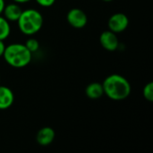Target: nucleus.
<instances>
[{"label": "nucleus", "instance_id": "f257e3e1", "mask_svg": "<svg viewBox=\"0 0 153 153\" xmlns=\"http://www.w3.org/2000/svg\"><path fill=\"white\" fill-rule=\"evenodd\" d=\"M104 94L112 100H123L131 93V84L124 76L113 74L108 75L102 83Z\"/></svg>", "mask_w": 153, "mask_h": 153}, {"label": "nucleus", "instance_id": "f03ea898", "mask_svg": "<svg viewBox=\"0 0 153 153\" xmlns=\"http://www.w3.org/2000/svg\"><path fill=\"white\" fill-rule=\"evenodd\" d=\"M3 56L4 61L10 66L14 68H22L30 63L32 53L29 51L24 44L13 43L5 46Z\"/></svg>", "mask_w": 153, "mask_h": 153}, {"label": "nucleus", "instance_id": "7ed1b4c3", "mask_svg": "<svg viewBox=\"0 0 153 153\" xmlns=\"http://www.w3.org/2000/svg\"><path fill=\"white\" fill-rule=\"evenodd\" d=\"M17 24L20 31L27 36L36 34L43 25V16L36 9H26L22 12Z\"/></svg>", "mask_w": 153, "mask_h": 153}, {"label": "nucleus", "instance_id": "20e7f679", "mask_svg": "<svg viewBox=\"0 0 153 153\" xmlns=\"http://www.w3.org/2000/svg\"><path fill=\"white\" fill-rule=\"evenodd\" d=\"M129 25L128 17L123 13H117L110 16L108 22L109 30L115 33H121L126 30Z\"/></svg>", "mask_w": 153, "mask_h": 153}, {"label": "nucleus", "instance_id": "39448f33", "mask_svg": "<svg viewBox=\"0 0 153 153\" xmlns=\"http://www.w3.org/2000/svg\"><path fill=\"white\" fill-rule=\"evenodd\" d=\"M66 20L68 23L75 29H82L88 22V17L86 13L79 8L71 9L67 13Z\"/></svg>", "mask_w": 153, "mask_h": 153}, {"label": "nucleus", "instance_id": "423d86ee", "mask_svg": "<svg viewBox=\"0 0 153 153\" xmlns=\"http://www.w3.org/2000/svg\"><path fill=\"white\" fill-rule=\"evenodd\" d=\"M100 45L108 51H115L119 47V40L117 33L111 30H105L100 34Z\"/></svg>", "mask_w": 153, "mask_h": 153}, {"label": "nucleus", "instance_id": "0eeeda50", "mask_svg": "<svg viewBox=\"0 0 153 153\" xmlns=\"http://www.w3.org/2000/svg\"><path fill=\"white\" fill-rule=\"evenodd\" d=\"M55 136L56 134L54 129L49 126H46L38 132L36 135V141L41 146H48L53 143Z\"/></svg>", "mask_w": 153, "mask_h": 153}, {"label": "nucleus", "instance_id": "6e6552de", "mask_svg": "<svg viewBox=\"0 0 153 153\" xmlns=\"http://www.w3.org/2000/svg\"><path fill=\"white\" fill-rule=\"evenodd\" d=\"M22 10L19 4L17 3H10L8 4H5L3 13L4 17L8 21V22H17L19 19Z\"/></svg>", "mask_w": 153, "mask_h": 153}, {"label": "nucleus", "instance_id": "1a4fd4ad", "mask_svg": "<svg viewBox=\"0 0 153 153\" xmlns=\"http://www.w3.org/2000/svg\"><path fill=\"white\" fill-rule=\"evenodd\" d=\"M14 101V95L12 90L6 86H0V109L9 108Z\"/></svg>", "mask_w": 153, "mask_h": 153}, {"label": "nucleus", "instance_id": "9d476101", "mask_svg": "<svg viewBox=\"0 0 153 153\" xmlns=\"http://www.w3.org/2000/svg\"><path fill=\"white\" fill-rule=\"evenodd\" d=\"M85 94L89 99L98 100L104 95V91L102 83L100 82H91L85 89Z\"/></svg>", "mask_w": 153, "mask_h": 153}, {"label": "nucleus", "instance_id": "9b49d317", "mask_svg": "<svg viewBox=\"0 0 153 153\" xmlns=\"http://www.w3.org/2000/svg\"><path fill=\"white\" fill-rule=\"evenodd\" d=\"M11 33V26L9 22L2 15H0V40L6 39Z\"/></svg>", "mask_w": 153, "mask_h": 153}, {"label": "nucleus", "instance_id": "f8f14e48", "mask_svg": "<svg viewBox=\"0 0 153 153\" xmlns=\"http://www.w3.org/2000/svg\"><path fill=\"white\" fill-rule=\"evenodd\" d=\"M143 95L144 97V99L150 102H152L153 100V82H148L143 90Z\"/></svg>", "mask_w": 153, "mask_h": 153}, {"label": "nucleus", "instance_id": "ddd939ff", "mask_svg": "<svg viewBox=\"0 0 153 153\" xmlns=\"http://www.w3.org/2000/svg\"><path fill=\"white\" fill-rule=\"evenodd\" d=\"M24 45L29 49V51L31 52V53H34V52L38 51L39 48V42L36 39H29L25 42Z\"/></svg>", "mask_w": 153, "mask_h": 153}, {"label": "nucleus", "instance_id": "4468645a", "mask_svg": "<svg viewBox=\"0 0 153 153\" xmlns=\"http://www.w3.org/2000/svg\"><path fill=\"white\" fill-rule=\"evenodd\" d=\"M35 1L42 7H50L56 2V0H35Z\"/></svg>", "mask_w": 153, "mask_h": 153}, {"label": "nucleus", "instance_id": "2eb2a0df", "mask_svg": "<svg viewBox=\"0 0 153 153\" xmlns=\"http://www.w3.org/2000/svg\"><path fill=\"white\" fill-rule=\"evenodd\" d=\"M4 49H5V45L4 43V40H0V57L3 56Z\"/></svg>", "mask_w": 153, "mask_h": 153}, {"label": "nucleus", "instance_id": "dca6fc26", "mask_svg": "<svg viewBox=\"0 0 153 153\" xmlns=\"http://www.w3.org/2000/svg\"><path fill=\"white\" fill-rule=\"evenodd\" d=\"M4 6H5V2H4V0H0V15L3 13V11H4Z\"/></svg>", "mask_w": 153, "mask_h": 153}, {"label": "nucleus", "instance_id": "f3484780", "mask_svg": "<svg viewBox=\"0 0 153 153\" xmlns=\"http://www.w3.org/2000/svg\"><path fill=\"white\" fill-rule=\"evenodd\" d=\"M12 1L14 2V3H17V4H24V3L30 2V0H12Z\"/></svg>", "mask_w": 153, "mask_h": 153}, {"label": "nucleus", "instance_id": "a211bd4d", "mask_svg": "<svg viewBox=\"0 0 153 153\" xmlns=\"http://www.w3.org/2000/svg\"><path fill=\"white\" fill-rule=\"evenodd\" d=\"M103 1H105V2H111V1H113V0H103Z\"/></svg>", "mask_w": 153, "mask_h": 153}]
</instances>
